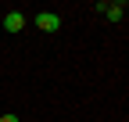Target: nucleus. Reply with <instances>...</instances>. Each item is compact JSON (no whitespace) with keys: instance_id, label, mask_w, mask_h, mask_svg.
Segmentation results:
<instances>
[{"instance_id":"nucleus-4","label":"nucleus","mask_w":129,"mask_h":122,"mask_svg":"<svg viewBox=\"0 0 129 122\" xmlns=\"http://www.w3.org/2000/svg\"><path fill=\"white\" fill-rule=\"evenodd\" d=\"M0 122H22V118H18V115H11V111H7V115H0Z\"/></svg>"},{"instance_id":"nucleus-3","label":"nucleus","mask_w":129,"mask_h":122,"mask_svg":"<svg viewBox=\"0 0 129 122\" xmlns=\"http://www.w3.org/2000/svg\"><path fill=\"white\" fill-rule=\"evenodd\" d=\"M4 29H7V33H22V29H25V14L22 11H7L4 14Z\"/></svg>"},{"instance_id":"nucleus-1","label":"nucleus","mask_w":129,"mask_h":122,"mask_svg":"<svg viewBox=\"0 0 129 122\" xmlns=\"http://www.w3.org/2000/svg\"><path fill=\"white\" fill-rule=\"evenodd\" d=\"M97 11H101L108 22H122L125 18V4L122 0H104V4H97Z\"/></svg>"},{"instance_id":"nucleus-2","label":"nucleus","mask_w":129,"mask_h":122,"mask_svg":"<svg viewBox=\"0 0 129 122\" xmlns=\"http://www.w3.org/2000/svg\"><path fill=\"white\" fill-rule=\"evenodd\" d=\"M36 29H43V33H57V29H61V14L40 11V14H36Z\"/></svg>"}]
</instances>
